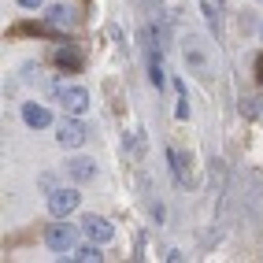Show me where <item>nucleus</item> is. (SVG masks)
<instances>
[{"label":"nucleus","instance_id":"nucleus-13","mask_svg":"<svg viewBox=\"0 0 263 263\" xmlns=\"http://www.w3.org/2000/svg\"><path fill=\"white\" fill-rule=\"evenodd\" d=\"M259 108H263L259 97H245V100H241V115H245V119H256V115H259Z\"/></svg>","mask_w":263,"mask_h":263},{"label":"nucleus","instance_id":"nucleus-6","mask_svg":"<svg viewBox=\"0 0 263 263\" xmlns=\"http://www.w3.org/2000/svg\"><path fill=\"white\" fill-rule=\"evenodd\" d=\"M63 171H67V178H71V182H93L97 163H93V160H85V156H74V160L67 163Z\"/></svg>","mask_w":263,"mask_h":263},{"label":"nucleus","instance_id":"nucleus-4","mask_svg":"<svg viewBox=\"0 0 263 263\" xmlns=\"http://www.w3.org/2000/svg\"><path fill=\"white\" fill-rule=\"evenodd\" d=\"M78 189H52L48 193V212H52V219H67L78 208Z\"/></svg>","mask_w":263,"mask_h":263},{"label":"nucleus","instance_id":"nucleus-2","mask_svg":"<svg viewBox=\"0 0 263 263\" xmlns=\"http://www.w3.org/2000/svg\"><path fill=\"white\" fill-rule=\"evenodd\" d=\"M85 137H89V130H85V122H78V115H67L60 126H56V141H60L63 148L85 145Z\"/></svg>","mask_w":263,"mask_h":263},{"label":"nucleus","instance_id":"nucleus-11","mask_svg":"<svg viewBox=\"0 0 263 263\" xmlns=\"http://www.w3.org/2000/svg\"><path fill=\"white\" fill-rule=\"evenodd\" d=\"M171 163H174V178H178V185H189V178H185V156L171 152Z\"/></svg>","mask_w":263,"mask_h":263},{"label":"nucleus","instance_id":"nucleus-10","mask_svg":"<svg viewBox=\"0 0 263 263\" xmlns=\"http://www.w3.org/2000/svg\"><path fill=\"white\" fill-rule=\"evenodd\" d=\"M56 63H60V67H71V71H78V67H82V56H78L74 48H56Z\"/></svg>","mask_w":263,"mask_h":263},{"label":"nucleus","instance_id":"nucleus-7","mask_svg":"<svg viewBox=\"0 0 263 263\" xmlns=\"http://www.w3.org/2000/svg\"><path fill=\"white\" fill-rule=\"evenodd\" d=\"M23 119H26L30 130H45V126H52V111L41 108V104H26V108H23Z\"/></svg>","mask_w":263,"mask_h":263},{"label":"nucleus","instance_id":"nucleus-1","mask_svg":"<svg viewBox=\"0 0 263 263\" xmlns=\"http://www.w3.org/2000/svg\"><path fill=\"white\" fill-rule=\"evenodd\" d=\"M78 230L82 226H71V222H63V219H56L45 230V245L52 252H74V245H78Z\"/></svg>","mask_w":263,"mask_h":263},{"label":"nucleus","instance_id":"nucleus-15","mask_svg":"<svg viewBox=\"0 0 263 263\" xmlns=\"http://www.w3.org/2000/svg\"><path fill=\"white\" fill-rule=\"evenodd\" d=\"M174 115H178V119H189V100H185V97L178 100V111H174Z\"/></svg>","mask_w":263,"mask_h":263},{"label":"nucleus","instance_id":"nucleus-14","mask_svg":"<svg viewBox=\"0 0 263 263\" xmlns=\"http://www.w3.org/2000/svg\"><path fill=\"white\" fill-rule=\"evenodd\" d=\"M204 15H208V23H212V30H219V11L212 4H204Z\"/></svg>","mask_w":263,"mask_h":263},{"label":"nucleus","instance_id":"nucleus-8","mask_svg":"<svg viewBox=\"0 0 263 263\" xmlns=\"http://www.w3.org/2000/svg\"><path fill=\"white\" fill-rule=\"evenodd\" d=\"M45 19H48V26H56V30H71L74 26V11L67 8V4H52L45 11Z\"/></svg>","mask_w":263,"mask_h":263},{"label":"nucleus","instance_id":"nucleus-3","mask_svg":"<svg viewBox=\"0 0 263 263\" xmlns=\"http://www.w3.org/2000/svg\"><path fill=\"white\" fill-rule=\"evenodd\" d=\"M56 100H60V108H63L67 115H82L85 108H89V93H85L82 85H60Z\"/></svg>","mask_w":263,"mask_h":263},{"label":"nucleus","instance_id":"nucleus-12","mask_svg":"<svg viewBox=\"0 0 263 263\" xmlns=\"http://www.w3.org/2000/svg\"><path fill=\"white\" fill-rule=\"evenodd\" d=\"M148 67H152V85H156V89H163V85H167V71H163V63L152 56V63H148Z\"/></svg>","mask_w":263,"mask_h":263},{"label":"nucleus","instance_id":"nucleus-5","mask_svg":"<svg viewBox=\"0 0 263 263\" xmlns=\"http://www.w3.org/2000/svg\"><path fill=\"white\" fill-rule=\"evenodd\" d=\"M82 234L89 237V241H97V245H108L115 230H111V222H108V219H100V215H85V219H82Z\"/></svg>","mask_w":263,"mask_h":263},{"label":"nucleus","instance_id":"nucleus-17","mask_svg":"<svg viewBox=\"0 0 263 263\" xmlns=\"http://www.w3.org/2000/svg\"><path fill=\"white\" fill-rule=\"evenodd\" d=\"M23 8H41V0H19Z\"/></svg>","mask_w":263,"mask_h":263},{"label":"nucleus","instance_id":"nucleus-16","mask_svg":"<svg viewBox=\"0 0 263 263\" xmlns=\"http://www.w3.org/2000/svg\"><path fill=\"white\" fill-rule=\"evenodd\" d=\"M256 78H259V82H263V56H259V60H256Z\"/></svg>","mask_w":263,"mask_h":263},{"label":"nucleus","instance_id":"nucleus-9","mask_svg":"<svg viewBox=\"0 0 263 263\" xmlns=\"http://www.w3.org/2000/svg\"><path fill=\"white\" fill-rule=\"evenodd\" d=\"M71 259H78V263H100L104 256H100V245H97V241H89V245H74Z\"/></svg>","mask_w":263,"mask_h":263}]
</instances>
